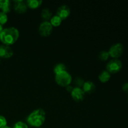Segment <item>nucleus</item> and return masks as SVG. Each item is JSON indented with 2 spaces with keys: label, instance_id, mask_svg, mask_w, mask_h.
<instances>
[{
  "label": "nucleus",
  "instance_id": "obj_1",
  "mask_svg": "<svg viewBox=\"0 0 128 128\" xmlns=\"http://www.w3.org/2000/svg\"><path fill=\"white\" fill-rule=\"evenodd\" d=\"M20 36V32L16 28L10 27L4 29L0 34V40L3 44L10 46L16 42Z\"/></svg>",
  "mask_w": 128,
  "mask_h": 128
},
{
  "label": "nucleus",
  "instance_id": "obj_2",
  "mask_svg": "<svg viewBox=\"0 0 128 128\" xmlns=\"http://www.w3.org/2000/svg\"><path fill=\"white\" fill-rule=\"evenodd\" d=\"M46 119V112L41 108L37 109L32 111L28 116L27 119L28 122L31 126L40 128L42 126Z\"/></svg>",
  "mask_w": 128,
  "mask_h": 128
},
{
  "label": "nucleus",
  "instance_id": "obj_3",
  "mask_svg": "<svg viewBox=\"0 0 128 128\" xmlns=\"http://www.w3.org/2000/svg\"><path fill=\"white\" fill-rule=\"evenodd\" d=\"M55 80L58 85L62 87H66L70 85L72 82V77L68 71H64L56 74L55 75Z\"/></svg>",
  "mask_w": 128,
  "mask_h": 128
},
{
  "label": "nucleus",
  "instance_id": "obj_4",
  "mask_svg": "<svg viewBox=\"0 0 128 128\" xmlns=\"http://www.w3.org/2000/svg\"><path fill=\"white\" fill-rule=\"evenodd\" d=\"M122 64L120 60L118 59H114L108 62L106 65V71L110 74L117 73L122 68Z\"/></svg>",
  "mask_w": 128,
  "mask_h": 128
},
{
  "label": "nucleus",
  "instance_id": "obj_5",
  "mask_svg": "<svg viewBox=\"0 0 128 128\" xmlns=\"http://www.w3.org/2000/svg\"><path fill=\"white\" fill-rule=\"evenodd\" d=\"M124 51L123 45L121 43H116L111 46L109 50V54L114 58H118L122 55Z\"/></svg>",
  "mask_w": 128,
  "mask_h": 128
},
{
  "label": "nucleus",
  "instance_id": "obj_6",
  "mask_svg": "<svg viewBox=\"0 0 128 128\" xmlns=\"http://www.w3.org/2000/svg\"><path fill=\"white\" fill-rule=\"evenodd\" d=\"M52 31V26L48 21L41 22L39 27V33L42 36H48Z\"/></svg>",
  "mask_w": 128,
  "mask_h": 128
},
{
  "label": "nucleus",
  "instance_id": "obj_7",
  "mask_svg": "<svg viewBox=\"0 0 128 128\" xmlns=\"http://www.w3.org/2000/svg\"><path fill=\"white\" fill-rule=\"evenodd\" d=\"M72 99L76 102H80L84 100L85 97V92L83 90L80 88L75 87L71 92Z\"/></svg>",
  "mask_w": 128,
  "mask_h": 128
},
{
  "label": "nucleus",
  "instance_id": "obj_8",
  "mask_svg": "<svg viewBox=\"0 0 128 128\" xmlns=\"http://www.w3.org/2000/svg\"><path fill=\"white\" fill-rule=\"evenodd\" d=\"M71 13L70 8L68 5H62L60 6L57 10V16H58L61 20H65L67 18Z\"/></svg>",
  "mask_w": 128,
  "mask_h": 128
},
{
  "label": "nucleus",
  "instance_id": "obj_9",
  "mask_svg": "<svg viewBox=\"0 0 128 128\" xmlns=\"http://www.w3.org/2000/svg\"><path fill=\"white\" fill-rule=\"evenodd\" d=\"M13 55V51L10 46L0 45V58H10Z\"/></svg>",
  "mask_w": 128,
  "mask_h": 128
},
{
  "label": "nucleus",
  "instance_id": "obj_10",
  "mask_svg": "<svg viewBox=\"0 0 128 128\" xmlns=\"http://www.w3.org/2000/svg\"><path fill=\"white\" fill-rule=\"evenodd\" d=\"M27 8L28 6L26 3L22 0H17V1H14V9L18 13H24L27 11Z\"/></svg>",
  "mask_w": 128,
  "mask_h": 128
},
{
  "label": "nucleus",
  "instance_id": "obj_11",
  "mask_svg": "<svg viewBox=\"0 0 128 128\" xmlns=\"http://www.w3.org/2000/svg\"><path fill=\"white\" fill-rule=\"evenodd\" d=\"M96 88V87L95 84L91 81H85L82 86V90L84 91V92H87L89 94H91L94 92Z\"/></svg>",
  "mask_w": 128,
  "mask_h": 128
},
{
  "label": "nucleus",
  "instance_id": "obj_12",
  "mask_svg": "<svg viewBox=\"0 0 128 128\" xmlns=\"http://www.w3.org/2000/svg\"><path fill=\"white\" fill-rule=\"evenodd\" d=\"M10 7H11V4H10V1H8V0H0V9L2 10V12L6 14L10 12Z\"/></svg>",
  "mask_w": 128,
  "mask_h": 128
},
{
  "label": "nucleus",
  "instance_id": "obj_13",
  "mask_svg": "<svg viewBox=\"0 0 128 128\" xmlns=\"http://www.w3.org/2000/svg\"><path fill=\"white\" fill-rule=\"evenodd\" d=\"M111 78V74L106 70H104L99 75V80L102 82H106Z\"/></svg>",
  "mask_w": 128,
  "mask_h": 128
},
{
  "label": "nucleus",
  "instance_id": "obj_14",
  "mask_svg": "<svg viewBox=\"0 0 128 128\" xmlns=\"http://www.w3.org/2000/svg\"><path fill=\"white\" fill-rule=\"evenodd\" d=\"M42 1L41 0H28L26 1V4L27 6L31 8H37L40 7L42 4Z\"/></svg>",
  "mask_w": 128,
  "mask_h": 128
},
{
  "label": "nucleus",
  "instance_id": "obj_15",
  "mask_svg": "<svg viewBox=\"0 0 128 128\" xmlns=\"http://www.w3.org/2000/svg\"><path fill=\"white\" fill-rule=\"evenodd\" d=\"M41 17L46 20H48L52 17V12L49 8H44L41 11Z\"/></svg>",
  "mask_w": 128,
  "mask_h": 128
},
{
  "label": "nucleus",
  "instance_id": "obj_16",
  "mask_svg": "<svg viewBox=\"0 0 128 128\" xmlns=\"http://www.w3.org/2000/svg\"><path fill=\"white\" fill-rule=\"evenodd\" d=\"M61 22H62V20L58 16H57V15H55V16H52L51 18L50 23L51 24V25L52 26L57 27V26H59L61 24Z\"/></svg>",
  "mask_w": 128,
  "mask_h": 128
},
{
  "label": "nucleus",
  "instance_id": "obj_17",
  "mask_svg": "<svg viewBox=\"0 0 128 128\" xmlns=\"http://www.w3.org/2000/svg\"><path fill=\"white\" fill-rule=\"evenodd\" d=\"M66 65H65L64 64L62 63L57 64L54 67V73L56 74L58 73H60V72H62V71H66Z\"/></svg>",
  "mask_w": 128,
  "mask_h": 128
},
{
  "label": "nucleus",
  "instance_id": "obj_18",
  "mask_svg": "<svg viewBox=\"0 0 128 128\" xmlns=\"http://www.w3.org/2000/svg\"><path fill=\"white\" fill-rule=\"evenodd\" d=\"M84 80L83 78L81 77H77L74 79V84L76 85V86L77 88H81V87H82L84 85Z\"/></svg>",
  "mask_w": 128,
  "mask_h": 128
},
{
  "label": "nucleus",
  "instance_id": "obj_19",
  "mask_svg": "<svg viewBox=\"0 0 128 128\" xmlns=\"http://www.w3.org/2000/svg\"><path fill=\"white\" fill-rule=\"evenodd\" d=\"M99 58L101 60V61H106L108 59L110 54H109L108 51H102L99 53Z\"/></svg>",
  "mask_w": 128,
  "mask_h": 128
},
{
  "label": "nucleus",
  "instance_id": "obj_20",
  "mask_svg": "<svg viewBox=\"0 0 128 128\" xmlns=\"http://www.w3.org/2000/svg\"><path fill=\"white\" fill-rule=\"evenodd\" d=\"M8 21V16L3 12H0V25L2 26Z\"/></svg>",
  "mask_w": 128,
  "mask_h": 128
},
{
  "label": "nucleus",
  "instance_id": "obj_21",
  "mask_svg": "<svg viewBox=\"0 0 128 128\" xmlns=\"http://www.w3.org/2000/svg\"><path fill=\"white\" fill-rule=\"evenodd\" d=\"M14 128H28V126L25 122L22 121H18L14 126Z\"/></svg>",
  "mask_w": 128,
  "mask_h": 128
},
{
  "label": "nucleus",
  "instance_id": "obj_22",
  "mask_svg": "<svg viewBox=\"0 0 128 128\" xmlns=\"http://www.w3.org/2000/svg\"><path fill=\"white\" fill-rule=\"evenodd\" d=\"M7 124V121L4 116L0 115V128L6 127Z\"/></svg>",
  "mask_w": 128,
  "mask_h": 128
},
{
  "label": "nucleus",
  "instance_id": "obj_23",
  "mask_svg": "<svg viewBox=\"0 0 128 128\" xmlns=\"http://www.w3.org/2000/svg\"><path fill=\"white\" fill-rule=\"evenodd\" d=\"M122 89L125 92H128V82H126V83L124 84Z\"/></svg>",
  "mask_w": 128,
  "mask_h": 128
},
{
  "label": "nucleus",
  "instance_id": "obj_24",
  "mask_svg": "<svg viewBox=\"0 0 128 128\" xmlns=\"http://www.w3.org/2000/svg\"><path fill=\"white\" fill-rule=\"evenodd\" d=\"M66 90H67V91H68V92H72V90H73L74 88L72 87V86H71V85H69V86H66Z\"/></svg>",
  "mask_w": 128,
  "mask_h": 128
},
{
  "label": "nucleus",
  "instance_id": "obj_25",
  "mask_svg": "<svg viewBox=\"0 0 128 128\" xmlns=\"http://www.w3.org/2000/svg\"><path fill=\"white\" fill-rule=\"evenodd\" d=\"M3 27H2V26H1V25H0V34H1V32H2V31H3Z\"/></svg>",
  "mask_w": 128,
  "mask_h": 128
},
{
  "label": "nucleus",
  "instance_id": "obj_26",
  "mask_svg": "<svg viewBox=\"0 0 128 128\" xmlns=\"http://www.w3.org/2000/svg\"><path fill=\"white\" fill-rule=\"evenodd\" d=\"M11 128L8 127V126H6V127H4V128Z\"/></svg>",
  "mask_w": 128,
  "mask_h": 128
},
{
  "label": "nucleus",
  "instance_id": "obj_27",
  "mask_svg": "<svg viewBox=\"0 0 128 128\" xmlns=\"http://www.w3.org/2000/svg\"></svg>",
  "mask_w": 128,
  "mask_h": 128
},
{
  "label": "nucleus",
  "instance_id": "obj_28",
  "mask_svg": "<svg viewBox=\"0 0 128 128\" xmlns=\"http://www.w3.org/2000/svg\"><path fill=\"white\" fill-rule=\"evenodd\" d=\"M0 62H1V61H0Z\"/></svg>",
  "mask_w": 128,
  "mask_h": 128
},
{
  "label": "nucleus",
  "instance_id": "obj_29",
  "mask_svg": "<svg viewBox=\"0 0 128 128\" xmlns=\"http://www.w3.org/2000/svg\"></svg>",
  "mask_w": 128,
  "mask_h": 128
}]
</instances>
